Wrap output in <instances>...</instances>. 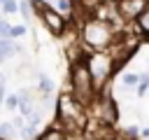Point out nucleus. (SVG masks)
<instances>
[{
	"label": "nucleus",
	"mask_w": 149,
	"mask_h": 140,
	"mask_svg": "<svg viewBox=\"0 0 149 140\" xmlns=\"http://www.w3.org/2000/svg\"><path fill=\"white\" fill-rule=\"evenodd\" d=\"M37 82H40V93L42 96H51V91H54V82L47 77V75H37Z\"/></svg>",
	"instance_id": "nucleus-11"
},
{
	"label": "nucleus",
	"mask_w": 149,
	"mask_h": 140,
	"mask_svg": "<svg viewBox=\"0 0 149 140\" xmlns=\"http://www.w3.org/2000/svg\"><path fill=\"white\" fill-rule=\"evenodd\" d=\"M70 93L81 105H91L93 98L98 96V91L93 86V79H91V72L86 68L84 56L72 58V63H70Z\"/></svg>",
	"instance_id": "nucleus-2"
},
{
	"label": "nucleus",
	"mask_w": 149,
	"mask_h": 140,
	"mask_svg": "<svg viewBox=\"0 0 149 140\" xmlns=\"http://www.w3.org/2000/svg\"><path fill=\"white\" fill-rule=\"evenodd\" d=\"M147 2H149V0H119V2H116V12H119L123 19H135V16L144 9Z\"/></svg>",
	"instance_id": "nucleus-7"
},
{
	"label": "nucleus",
	"mask_w": 149,
	"mask_h": 140,
	"mask_svg": "<svg viewBox=\"0 0 149 140\" xmlns=\"http://www.w3.org/2000/svg\"><path fill=\"white\" fill-rule=\"evenodd\" d=\"M9 124H12V128H14V133H19V131H21V128L26 126V119H23V117L19 114V117H14V119H12Z\"/></svg>",
	"instance_id": "nucleus-18"
},
{
	"label": "nucleus",
	"mask_w": 149,
	"mask_h": 140,
	"mask_svg": "<svg viewBox=\"0 0 149 140\" xmlns=\"http://www.w3.org/2000/svg\"><path fill=\"white\" fill-rule=\"evenodd\" d=\"M16 51H21V49H19V44H16L12 37H0V61L14 56Z\"/></svg>",
	"instance_id": "nucleus-8"
},
{
	"label": "nucleus",
	"mask_w": 149,
	"mask_h": 140,
	"mask_svg": "<svg viewBox=\"0 0 149 140\" xmlns=\"http://www.w3.org/2000/svg\"><path fill=\"white\" fill-rule=\"evenodd\" d=\"M40 140H68V133L56 126V128H47V131L40 135Z\"/></svg>",
	"instance_id": "nucleus-10"
},
{
	"label": "nucleus",
	"mask_w": 149,
	"mask_h": 140,
	"mask_svg": "<svg viewBox=\"0 0 149 140\" xmlns=\"http://www.w3.org/2000/svg\"><path fill=\"white\" fill-rule=\"evenodd\" d=\"M91 105L95 107V117H98L100 124H116V119H119V110H116V103H114V98H112L109 93L98 91V96L93 98Z\"/></svg>",
	"instance_id": "nucleus-6"
},
{
	"label": "nucleus",
	"mask_w": 149,
	"mask_h": 140,
	"mask_svg": "<svg viewBox=\"0 0 149 140\" xmlns=\"http://www.w3.org/2000/svg\"><path fill=\"white\" fill-rule=\"evenodd\" d=\"M30 7H33L35 12H40V16H42L44 26L49 28V33H54V35H63V33H65L68 21H65V16H63L61 12H56L54 7L44 5V0H30Z\"/></svg>",
	"instance_id": "nucleus-5"
},
{
	"label": "nucleus",
	"mask_w": 149,
	"mask_h": 140,
	"mask_svg": "<svg viewBox=\"0 0 149 140\" xmlns=\"http://www.w3.org/2000/svg\"><path fill=\"white\" fill-rule=\"evenodd\" d=\"M81 37L91 49L102 51L105 47H109L114 42V26L102 19H88L81 28Z\"/></svg>",
	"instance_id": "nucleus-3"
},
{
	"label": "nucleus",
	"mask_w": 149,
	"mask_h": 140,
	"mask_svg": "<svg viewBox=\"0 0 149 140\" xmlns=\"http://www.w3.org/2000/svg\"><path fill=\"white\" fill-rule=\"evenodd\" d=\"M0 2H2V9L7 14H16L19 12V2H14V0H0Z\"/></svg>",
	"instance_id": "nucleus-15"
},
{
	"label": "nucleus",
	"mask_w": 149,
	"mask_h": 140,
	"mask_svg": "<svg viewBox=\"0 0 149 140\" xmlns=\"http://www.w3.org/2000/svg\"><path fill=\"white\" fill-rule=\"evenodd\" d=\"M5 105H7V110H16L19 107V98L16 96H5Z\"/></svg>",
	"instance_id": "nucleus-19"
},
{
	"label": "nucleus",
	"mask_w": 149,
	"mask_h": 140,
	"mask_svg": "<svg viewBox=\"0 0 149 140\" xmlns=\"http://www.w3.org/2000/svg\"><path fill=\"white\" fill-rule=\"evenodd\" d=\"M137 82H140V75L137 72H123L121 75V84L123 86H135Z\"/></svg>",
	"instance_id": "nucleus-13"
},
{
	"label": "nucleus",
	"mask_w": 149,
	"mask_h": 140,
	"mask_svg": "<svg viewBox=\"0 0 149 140\" xmlns=\"http://www.w3.org/2000/svg\"><path fill=\"white\" fill-rule=\"evenodd\" d=\"M21 35H26V26H9V37L14 40V37H21Z\"/></svg>",
	"instance_id": "nucleus-17"
},
{
	"label": "nucleus",
	"mask_w": 149,
	"mask_h": 140,
	"mask_svg": "<svg viewBox=\"0 0 149 140\" xmlns=\"http://www.w3.org/2000/svg\"><path fill=\"white\" fill-rule=\"evenodd\" d=\"M84 61H86V68L91 72V79H93L95 91H102L105 84L109 82V77L114 75L112 54H107V51H91L88 56H84Z\"/></svg>",
	"instance_id": "nucleus-4"
},
{
	"label": "nucleus",
	"mask_w": 149,
	"mask_h": 140,
	"mask_svg": "<svg viewBox=\"0 0 149 140\" xmlns=\"http://www.w3.org/2000/svg\"><path fill=\"white\" fill-rule=\"evenodd\" d=\"M142 138H147V140H149V126H147V128H142Z\"/></svg>",
	"instance_id": "nucleus-24"
},
{
	"label": "nucleus",
	"mask_w": 149,
	"mask_h": 140,
	"mask_svg": "<svg viewBox=\"0 0 149 140\" xmlns=\"http://www.w3.org/2000/svg\"><path fill=\"white\" fill-rule=\"evenodd\" d=\"M68 2H74V0H68Z\"/></svg>",
	"instance_id": "nucleus-25"
},
{
	"label": "nucleus",
	"mask_w": 149,
	"mask_h": 140,
	"mask_svg": "<svg viewBox=\"0 0 149 140\" xmlns=\"http://www.w3.org/2000/svg\"><path fill=\"white\" fill-rule=\"evenodd\" d=\"M135 21H137L140 30L144 33V37H149V2H147V5H144V9L135 16Z\"/></svg>",
	"instance_id": "nucleus-9"
},
{
	"label": "nucleus",
	"mask_w": 149,
	"mask_h": 140,
	"mask_svg": "<svg viewBox=\"0 0 149 140\" xmlns=\"http://www.w3.org/2000/svg\"><path fill=\"white\" fill-rule=\"evenodd\" d=\"M135 86H137V96H144L147 89H149V75H140V82Z\"/></svg>",
	"instance_id": "nucleus-14"
},
{
	"label": "nucleus",
	"mask_w": 149,
	"mask_h": 140,
	"mask_svg": "<svg viewBox=\"0 0 149 140\" xmlns=\"http://www.w3.org/2000/svg\"><path fill=\"white\" fill-rule=\"evenodd\" d=\"M19 12H21L23 19H30V16H33V7H30V2H26V0L19 2Z\"/></svg>",
	"instance_id": "nucleus-16"
},
{
	"label": "nucleus",
	"mask_w": 149,
	"mask_h": 140,
	"mask_svg": "<svg viewBox=\"0 0 149 140\" xmlns=\"http://www.w3.org/2000/svg\"><path fill=\"white\" fill-rule=\"evenodd\" d=\"M137 133H140V131H137L135 126H130V128H126V138H130V140H133V138H137Z\"/></svg>",
	"instance_id": "nucleus-21"
},
{
	"label": "nucleus",
	"mask_w": 149,
	"mask_h": 140,
	"mask_svg": "<svg viewBox=\"0 0 149 140\" xmlns=\"http://www.w3.org/2000/svg\"><path fill=\"white\" fill-rule=\"evenodd\" d=\"M58 9L68 12V9H70V2H68V0H58Z\"/></svg>",
	"instance_id": "nucleus-23"
},
{
	"label": "nucleus",
	"mask_w": 149,
	"mask_h": 140,
	"mask_svg": "<svg viewBox=\"0 0 149 140\" xmlns=\"http://www.w3.org/2000/svg\"><path fill=\"white\" fill-rule=\"evenodd\" d=\"M0 37H9V23L0 21Z\"/></svg>",
	"instance_id": "nucleus-20"
},
{
	"label": "nucleus",
	"mask_w": 149,
	"mask_h": 140,
	"mask_svg": "<svg viewBox=\"0 0 149 140\" xmlns=\"http://www.w3.org/2000/svg\"><path fill=\"white\" fill-rule=\"evenodd\" d=\"M5 100V75L0 72V103Z\"/></svg>",
	"instance_id": "nucleus-22"
},
{
	"label": "nucleus",
	"mask_w": 149,
	"mask_h": 140,
	"mask_svg": "<svg viewBox=\"0 0 149 140\" xmlns=\"http://www.w3.org/2000/svg\"><path fill=\"white\" fill-rule=\"evenodd\" d=\"M16 133H14V128H12V124L9 121H0V140H12Z\"/></svg>",
	"instance_id": "nucleus-12"
},
{
	"label": "nucleus",
	"mask_w": 149,
	"mask_h": 140,
	"mask_svg": "<svg viewBox=\"0 0 149 140\" xmlns=\"http://www.w3.org/2000/svg\"><path fill=\"white\" fill-rule=\"evenodd\" d=\"M56 119H58V128H63L65 133H81L86 121H88V112H86V105H81L70 91L68 93H61L58 100H56Z\"/></svg>",
	"instance_id": "nucleus-1"
}]
</instances>
